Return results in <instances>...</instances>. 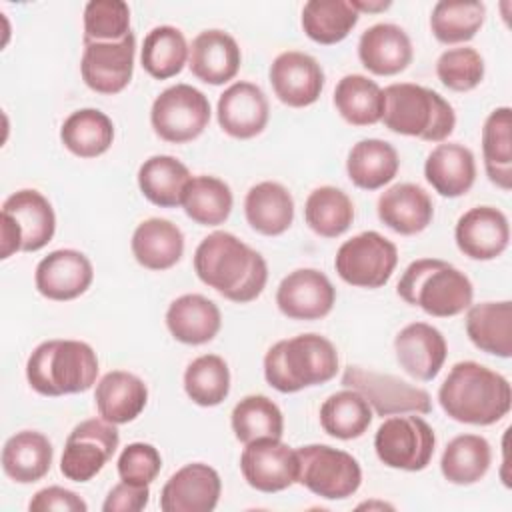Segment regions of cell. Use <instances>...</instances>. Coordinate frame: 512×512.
I'll return each mask as SVG.
<instances>
[{
    "label": "cell",
    "mask_w": 512,
    "mask_h": 512,
    "mask_svg": "<svg viewBox=\"0 0 512 512\" xmlns=\"http://www.w3.org/2000/svg\"><path fill=\"white\" fill-rule=\"evenodd\" d=\"M186 396L202 406L212 408L222 404L230 394V368L218 354H202L184 370Z\"/></svg>",
    "instance_id": "obj_46"
},
{
    "label": "cell",
    "mask_w": 512,
    "mask_h": 512,
    "mask_svg": "<svg viewBox=\"0 0 512 512\" xmlns=\"http://www.w3.org/2000/svg\"><path fill=\"white\" fill-rule=\"evenodd\" d=\"M242 62L238 42L224 30L200 32L188 52L190 72L204 84L220 86L236 78Z\"/></svg>",
    "instance_id": "obj_23"
},
{
    "label": "cell",
    "mask_w": 512,
    "mask_h": 512,
    "mask_svg": "<svg viewBox=\"0 0 512 512\" xmlns=\"http://www.w3.org/2000/svg\"><path fill=\"white\" fill-rule=\"evenodd\" d=\"M436 76L452 92H470L484 78V58L470 46L448 48L436 60Z\"/></svg>",
    "instance_id": "obj_48"
},
{
    "label": "cell",
    "mask_w": 512,
    "mask_h": 512,
    "mask_svg": "<svg viewBox=\"0 0 512 512\" xmlns=\"http://www.w3.org/2000/svg\"><path fill=\"white\" fill-rule=\"evenodd\" d=\"M400 168L396 148L380 138H364L356 142L346 158L350 182L362 190H378L394 180Z\"/></svg>",
    "instance_id": "obj_33"
},
{
    "label": "cell",
    "mask_w": 512,
    "mask_h": 512,
    "mask_svg": "<svg viewBox=\"0 0 512 512\" xmlns=\"http://www.w3.org/2000/svg\"><path fill=\"white\" fill-rule=\"evenodd\" d=\"M342 384L358 390L382 418L394 414H428L432 410V398L424 388L392 374L348 366L342 374Z\"/></svg>",
    "instance_id": "obj_11"
},
{
    "label": "cell",
    "mask_w": 512,
    "mask_h": 512,
    "mask_svg": "<svg viewBox=\"0 0 512 512\" xmlns=\"http://www.w3.org/2000/svg\"><path fill=\"white\" fill-rule=\"evenodd\" d=\"M2 214L10 216L22 232V252L42 250L56 232V214L48 198L32 188L10 194L2 204Z\"/></svg>",
    "instance_id": "obj_28"
},
{
    "label": "cell",
    "mask_w": 512,
    "mask_h": 512,
    "mask_svg": "<svg viewBox=\"0 0 512 512\" xmlns=\"http://www.w3.org/2000/svg\"><path fill=\"white\" fill-rule=\"evenodd\" d=\"M436 448L432 426L418 414L388 416L374 434V450L378 460L394 470H424Z\"/></svg>",
    "instance_id": "obj_7"
},
{
    "label": "cell",
    "mask_w": 512,
    "mask_h": 512,
    "mask_svg": "<svg viewBox=\"0 0 512 512\" xmlns=\"http://www.w3.org/2000/svg\"><path fill=\"white\" fill-rule=\"evenodd\" d=\"M336 288L316 268L292 270L276 288V306L290 320H320L332 312Z\"/></svg>",
    "instance_id": "obj_15"
},
{
    "label": "cell",
    "mask_w": 512,
    "mask_h": 512,
    "mask_svg": "<svg viewBox=\"0 0 512 512\" xmlns=\"http://www.w3.org/2000/svg\"><path fill=\"white\" fill-rule=\"evenodd\" d=\"M54 448L48 436L36 430H20L4 442L2 470L16 484L42 480L52 466Z\"/></svg>",
    "instance_id": "obj_31"
},
{
    "label": "cell",
    "mask_w": 512,
    "mask_h": 512,
    "mask_svg": "<svg viewBox=\"0 0 512 512\" xmlns=\"http://www.w3.org/2000/svg\"><path fill=\"white\" fill-rule=\"evenodd\" d=\"M414 50L404 28L380 22L366 28L358 40V58L362 66L376 76H394L412 62Z\"/></svg>",
    "instance_id": "obj_24"
},
{
    "label": "cell",
    "mask_w": 512,
    "mask_h": 512,
    "mask_svg": "<svg viewBox=\"0 0 512 512\" xmlns=\"http://www.w3.org/2000/svg\"><path fill=\"white\" fill-rule=\"evenodd\" d=\"M60 140L78 158H98L114 142V124L98 108H80L62 122Z\"/></svg>",
    "instance_id": "obj_36"
},
{
    "label": "cell",
    "mask_w": 512,
    "mask_h": 512,
    "mask_svg": "<svg viewBox=\"0 0 512 512\" xmlns=\"http://www.w3.org/2000/svg\"><path fill=\"white\" fill-rule=\"evenodd\" d=\"M244 216L258 234L280 236L294 222V198L280 182H258L246 192Z\"/></svg>",
    "instance_id": "obj_30"
},
{
    "label": "cell",
    "mask_w": 512,
    "mask_h": 512,
    "mask_svg": "<svg viewBox=\"0 0 512 512\" xmlns=\"http://www.w3.org/2000/svg\"><path fill=\"white\" fill-rule=\"evenodd\" d=\"M162 468V456L148 442H132L118 456V476L134 486H150Z\"/></svg>",
    "instance_id": "obj_49"
},
{
    "label": "cell",
    "mask_w": 512,
    "mask_h": 512,
    "mask_svg": "<svg viewBox=\"0 0 512 512\" xmlns=\"http://www.w3.org/2000/svg\"><path fill=\"white\" fill-rule=\"evenodd\" d=\"M166 326L174 340L200 346L214 340L222 328V314L216 302L202 294H182L166 310Z\"/></svg>",
    "instance_id": "obj_25"
},
{
    "label": "cell",
    "mask_w": 512,
    "mask_h": 512,
    "mask_svg": "<svg viewBox=\"0 0 512 512\" xmlns=\"http://www.w3.org/2000/svg\"><path fill=\"white\" fill-rule=\"evenodd\" d=\"M398 248L376 230H366L346 240L334 258L336 274L356 288H382L394 274Z\"/></svg>",
    "instance_id": "obj_10"
},
{
    "label": "cell",
    "mask_w": 512,
    "mask_h": 512,
    "mask_svg": "<svg viewBox=\"0 0 512 512\" xmlns=\"http://www.w3.org/2000/svg\"><path fill=\"white\" fill-rule=\"evenodd\" d=\"M240 470L250 488L264 494L282 492L298 484V452L280 438H258L244 444Z\"/></svg>",
    "instance_id": "obj_13"
},
{
    "label": "cell",
    "mask_w": 512,
    "mask_h": 512,
    "mask_svg": "<svg viewBox=\"0 0 512 512\" xmlns=\"http://www.w3.org/2000/svg\"><path fill=\"white\" fill-rule=\"evenodd\" d=\"M190 180L192 174L186 164L170 154L150 156L138 168V188L142 196L160 208L182 206Z\"/></svg>",
    "instance_id": "obj_34"
},
{
    "label": "cell",
    "mask_w": 512,
    "mask_h": 512,
    "mask_svg": "<svg viewBox=\"0 0 512 512\" xmlns=\"http://www.w3.org/2000/svg\"><path fill=\"white\" fill-rule=\"evenodd\" d=\"M130 248L140 266L162 272L180 262L184 254V234L166 218H148L136 226Z\"/></svg>",
    "instance_id": "obj_29"
},
{
    "label": "cell",
    "mask_w": 512,
    "mask_h": 512,
    "mask_svg": "<svg viewBox=\"0 0 512 512\" xmlns=\"http://www.w3.org/2000/svg\"><path fill=\"white\" fill-rule=\"evenodd\" d=\"M16 252H22V232L10 216L2 214L0 216V258L6 260Z\"/></svg>",
    "instance_id": "obj_52"
},
{
    "label": "cell",
    "mask_w": 512,
    "mask_h": 512,
    "mask_svg": "<svg viewBox=\"0 0 512 512\" xmlns=\"http://www.w3.org/2000/svg\"><path fill=\"white\" fill-rule=\"evenodd\" d=\"M350 4L354 6V10L360 14V12H382L386 8L392 6V2H384V0H378V2H358V0H350Z\"/></svg>",
    "instance_id": "obj_53"
},
{
    "label": "cell",
    "mask_w": 512,
    "mask_h": 512,
    "mask_svg": "<svg viewBox=\"0 0 512 512\" xmlns=\"http://www.w3.org/2000/svg\"><path fill=\"white\" fill-rule=\"evenodd\" d=\"M130 32V8L126 2L90 0L84 6V44L120 42Z\"/></svg>",
    "instance_id": "obj_47"
},
{
    "label": "cell",
    "mask_w": 512,
    "mask_h": 512,
    "mask_svg": "<svg viewBox=\"0 0 512 512\" xmlns=\"http://www.w3.org/2000/svg\"><path fill=\"white\" fill-rule=\"evenodd\" d=\"M210 102L190 84H174L162 90L150 108V124L164 142L186 144L196 140L210 122Z\"/></svg>",
    "instance_id": "obj_9"
},
{
    "label": "cell",
    "mask_w": 512,
    "mask_h": 512,
    "mask_svg": "<svg viewBox=\"0 0 512 512\" xmlns=\"http://www.w3.org/2000/svg\"><path fill=\"white\" fill-rule=\"evenodd\" d=\"M304 220L314 234L322 238H338L354 222V204L344 190L336 186H318L306 198Z\"/></svg>",
    "instance_id": "obj_43"
},
{
    "label": "cell",
    "mask_w": 512,
    "mask_h": 512,
    "mask_svg": "<svg viewBox=\"0 0 512 512\" xmlns=\"http://www.w3.org/2000/svg\"><path fill=\"white\" fill-rule=\"evenodd\" d=\"M94 402L100 418L112 424H128L136 420L148 402V388L144 380L126 370H110L94 390Z\"/></svg>",
    "instance_id": "obj_26"
},
{
    "label": "cell",
    "mask_w": 512,
    "mask_h": 512,
    "mask_svg": "<svg viewBox=\"0 0 512 512\" xmlns=\"http://www.w3.org/2000/svg\"><path fill=\"white\" fill-rule=\"evenodd\" d=\"M424 178L444 198L464 196L476 182L472 150L458 142L438 144L424 162Z\"/></svg>",
    "instance_id": "obj_27"
},
{
    "label": "cell",
    "mask_w": 512,
    "mask_h": 512,
    "mask_svg": "<svg viewBox=\"0 0 512 512\" xmlns=\"http://www.w3.org/2000/svg\"><path fill=\"white\" fill-rule=\"evenodd\" d=\"M338 364L336 346L326 336L308 332L278 340L268 348L264 378L274 390L294 394L330 382L338 372Z\"/></svg>",
    "instance_id": "obj_3"
},
{
    "label": "cell",
    "mask_w": 512,
    "mask_h": 512,
    "mask_svg": "<svg viewBox=\"0 0 512 512\" xmlns=\"http://www.w3.org/2000/svg\"><path fill=\"white\" fill-rule=\"evenodd\" d=\"M222 494L220 474L204 464L190 462L176 470L160 490L162 512H212Z\"/></svg>",
    "instance_id": "obj_17"
},
{
    "label": "cell",
    "mask_w": 512,
    "mask_h": 512,
    "mask_svg": "<svg viewBox=\"0 0 512 512\" xmlns=\"http://www.w3.org/2000/svg\"><path fill=\"white\" fill-rule=\"evenodd\" d=\"M276 98L290 108L314 104L324 90V70L318 60L300 50L278 54L268 70Z\"/></svg>",
    "instance_id": "obj_16"
},
{
    "label": "cell",
    "mask_w": 512,
    "mask_h": 512,
    "mask_svg": "<svg viewBox=\"0 0 512 512\" xmlns=\"http://www.w3.org/2000/svg\"><path fill=\"white\" fill-rule=\"evenodd\" d=\"M216 118L228 136L236 140H250L258 136L268 124V98L260 86L238 80L220 94L216 104Z\"/></svg>",
    "instance_id": "obj_20"
},
{
    "label": "cell",
    "mask_w": 512,
    "mask_h": 512,
    "mask_svg": "<svg viewBox=\"0 0 512 512\" xmlns=\"http://www.w3.org/2000/svg\"><path fill=\"white\" fill-rule=\"evenodd\" d=\"M394 352L400 368L414 380H434L448 356L446 338L438 328L426 322L404 326L394 338Z\"/></svg>",
    "instance_id": "obj_21"
},
{
    "label": "cell",
    "mask_w": 512,
    "mask_h": 512,
    "mask_svg": "<svg viewBox=\"0 0 512 512\" xmlns=\"http://www.w3.org/2000/svg\"><path fill=\"white\" fill-rule=\"evenodd\" d=\"M376 212L380 222L392 232L414 236L432 224L434 204L422 186L400 182L380 194Z\"/></svg>",
    "instance_id": "obj_22"
},
{
    "label": "cell",
    "mask_w": 512,
    "mask_h": 512,
    "mask_svg": "<svg viewBox=\"0 0 512 512\" xmlns=\"http://www.w3.org/2000/svg\"><path fill=\"white\" fill-rule=\"evenodd\" d=\"M150 486H134L128 482L116 484L102 504L104 512H140L148 506Z\"/></svg>",
    "instance_id": "obj_51"
},
{
    "label": "cell",
    "mask_w": 512,
    "mask_h": 512,
    "mask_svg": "<svg viewBox=\"0 0 512 512\" xmlns=\"http://www.w3.org/2000/svg\"><path fill=\"white\" fill-rule=\"evenodd\" d=\"M374 410L368 400L352 388L330 394L320 406L322 430L338 440L360 438L372 424Z\"/></svg>",
    "instance_id": "obj_38"
},
{
    "label": "cell",
    "mask_w": 512,
    "mask_h": 512,
    "mask_svg": "<svg viewBox=\"0 0 512 512\" xmlns=\"http://www.w3.org/2000/svg\"><path fill=\"white\" fill-rule=\"evenodd\" d=\"M28 510L32 512H86L88 504L72 490L62 488V486H46L42 490H38L30 504Z\"/></svg>",
    "instance_id": "obj_50"
},
{
    "label": "cell",
    "mask_w": 512,
    "mask_h": 512,
    "mask_svg": "<svg viewBox=\"0 0 512 512\" xmlns=\"http://www.w3.org/2000/svg\"><path fill=\"white\" fill-rule=\"evenodd\" d=\"M136 36L130 32L120 42H90L84 44L80 74L84 84L104 96L122 92L134 74Z\"/></svg>",
    "instance_id": "obj_14"
},
{
    "label": "cell",
    "mask_w": 512,
    "mask_h": 512,
    "mask_svg": "<svg viewBox=\"0 0 512 512\" xmlns=\"http://www.w3.org/2000/svg\"><path fill=\"white\" fill-rule=\"evenodd\" d=\"M94 280L90 258L74 248H60L44 256L34 272L36 290L56 302H68L82 296Z\"/></svg>",
    "instance_id": "obj_18"
},
{
    "label": "cell",
    "mask_w": 512,
    "mask_h": 512,
    "mask_svg": "<svg viewBox=\"0 0 512 512\" xmlns=\"http://www.w3.org/2000/svg\"><path fill=\"white\" fill-rule=\"evenodd\" d=\"M98 356L82 340H46L26 362V380L40 396H66L90 390L98 376Z\"/></svg>",
    "instance_id": "obj_4"
},
{
    "label": "cell",
    "mask_w": 512,
    "mask_h": 512,
    "mask_svg": "<svg viewBox=\"0 0 512 512\" xmlns=\"http://www.w3.org/2000/svg\"><path fill=\"white\" fill-rule=\"evenodd\" d=\"M384 126L400 136H414L424 142H444L456 126L452 104L436 90L396 82L384 90Z\"/></svg>",
    "instance_id": "obj_5"
},
{
    "label": "cell",
    "mask_w": 512,
    "mask_h": 512,
    "mask_svg": "<svg viewBox=\"0 0 512 512\" xmlns=\"http://www.w3.org/2000/svg\"><path fill=\"white\" fill-rule=\"evenodd\" d=\"M300 472L298 484L324 500H346L362 484L358 460L328 444H306L296 448Z\"/></svg>",
    "instance_id": "obj_8"
},
{
    "label": "cell",
    "mask_w": 512,
    "mask_h": 512,
    "mask_svg": "<svg viewBox=\"0 0 512 512\" xmlns=\"http://www.w3.org/2000/svg\"><path fill=\"white\" fill-rule=\"evenodd\" d=\"M230 424L236 440L242 444L258 438H282L284 434L282 410L264 394L244 396L232 408Z\"/></svg>",
    "instance_id": "obj_45"
},
{
    "label": "cell",
    "mask_w": 512,
    "mask_h": 512,
    "mask_svg": "<svg viewBox=\"0 0 512 512\" xmlns=\"http://www.w3.org/2000/svg\"><path fill=\"white\" fill-rule=\"evenodd\" d=\"M466 334L470 342L492 356H512V302H480L466 312Z\"/></svg>",
    "instance_id": "obj_32"
},
{
    "label": "cell",
    "mask_w": 512,
    "mask_h": 512,
    "mask_svg": "<svg viewBox=\"0 0 512 512\" xmlns=\"http://www.w3.org/2000/svg\"><path fill=\"white\" fill-rule=\"evenodd\" d=\"M490 464V442L480 434H460L446 444L440 458V472L450 484L470 486L488 474Z\"/></svg>",
    "instance_id": "obj_35"
},
{
    "label": "cell",
    "mask_w": 512,
    "mask_h": 512,
    "mask_svg": "<svg viewBox=\"0 0 512 512\" xmlns=\"http://www.w3.org/2000/svg\"><path fill=\"white\" fill-rule=\"evenodd\" d=\"M120 444L116 424L104 418H88L72 428L60 458V472L66 480L88 482L114 456Z\"/></svg>",
    "instance_id": "obj_12"
},
{
    "label": "cell",
    "mask_w": 512,
    "mask_h": 512,
    "mask_svg": "<svg viewBox=\"0 0 512 512\" xmlns=\"http://www.w3.org/2000/svg\"><path fill=\"white\" fill-rule=\"evenodd\" d=\"M396 294L434 318L458 316L472 306L470 278L440 258L414 260L398 280Z\"/></svg>",
    "instance_id": "obj_6"
},
{
    "label": "cell",
    "mask_w": 512,
    "mask_h": 512,
    "mask_svg": "<svg viewBox=\"0 0 512 512\" xmlns=\"http://www.w3.org/2000/svg\"><path fill=\"white\" fill-rule=\"evenodd\" d=\"M454 240L458 250L470 260H494L508 248V218L494 206H474L458 218Z\"/></svg>",
    "instance_id": "obj_19"
},
{
    "label": "cell",
    "mask_w": 512,
    "mask_h": 512,
    "mask_svg": "<svg viewBox=\"0 0 512 512\" xmlns=\"http://www.w3.org/2000/svg\"><path fill=\"white\" fill-rule=\"evenodd\" d=\"M234 196L230 186L208 174L192 176L186 186L182 208L186 216L200 226H218L224 224L232 212Z\"/></svg>",
    "instance_id": "obj_42"
},
{
    "label": "cell",
    "mask_w": 512,
    "mask_h": 512,
    "mask_svg": "<svg viewBox=\"0 0 512 512\" xmlns=\"http://www.w3.org/2000/svg\"><path fill=\"white\" fill-rule=\"evenodd\" d=\"M194 272L200 282L236 304L256 300L268 282L264 256L224 230L208 234L196 246Z\"/></svg>",
    "instance_id": "obj_1"
},
{
    "label": "cell",
    "mask_w": 512,
    "mask_h": 512,
    "mask_svg": "<svg viewBox=\"0 0 512 512\" xmlns=\"http://www.w3.org/2000/svg\"><path fill=\"white\" fill-rule=\"evenodd\" d=\"M484 170L492 184L508 192L512 188V110H492L482 126Z\"/></svg>",
    "instance_id": "obj_37"
},
{
    "label": "cell",
    "mask_w": 512,
    "mask_h": 512,
    "mask_svg": "<svg viewBox=\"0 0 512 512\" xmlns=\"http://www.w3.org/2000/svg\"><path fill=\"white\" fill-rule=\"evenodd\" d=\"M190 46L176 26H156L152 28L140 48L142 68L156 80H168L182 72L188 62Z\"/></svg>",
    "instance_id": "obj_41"
},
{
    "label": "cell",
    "mask_w": 512,
    "mask_h": 512,
    "mask_svg": "<svg viewBox=\"0 0 512 512\" xmlns=\"http://www.w3.org/2000/svg\"><path fill=\"white\" fill-rule=\"evenodd\" d=\"M486 20V6L478 0H440L430 14V30L442 44L472 40Z\"/></svg>",
    "instance_id": "obj_44"
},
{
    "label": "cell",
    "mask_w": 512,
    "mask_h": 512,
    "mask_svg": "<svg viewBox=\"0 0 512 512\" xmlns=\"http://www.w3.org/2000/svg\"><path fill=\"white\" fill-rule=\"evenodd\" d=\"M334 106L352 126H372L382 120L384 92L364 74H346L334 88Z\"/></svg>",
    "instance_id": "obj_39"
},
{
    "label": "cell",
    "mask_w": 512,
    "mask_h": 512,
    "mask_svg": "<svg viewBox=\"0 0 512 512\" xmlns=\"http://www.w3.org/2000/svg\"><path fill=\"white\" fill-rule=\"evenodd\" d=\"M360 14L350 0H308L302 8L304 34L322 46L342 42L358 24Z\"/></svg>",
    "instance_id": "obj_40"
},
{
    "label": "cell",
    "mask_w": 512,
    "mask_h": 512,
    "mask_svg": "<svg viewBox=\"0 0 512 512\" xmlns=\"http://www.w3.org/2000/svg\"><path fill=\"white\" fill-rule=\"evenodd\" d=\"M444 414L460 424L490 426L500 422L512 406L508 378L474 360L456 362L438 388Z\"/></svg>",
    "instance_id": "obj_2"
}]
</instances>
